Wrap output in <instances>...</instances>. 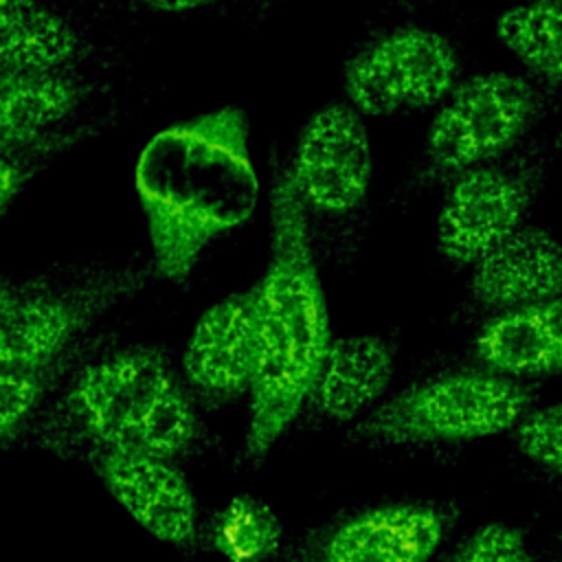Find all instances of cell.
Masks as SVG:
<instances>
[{
	"label": "cell",
	"mask_w": 562,
	"mask_h": 562,
	"mask_svg": "<svg viewBox=\"0 0 562 562\" xmlns=\"http://www.w3.org/2000/svg\"><path fill=\"white\" fill-rule=\"evenodd\" d=\"M437 562H540L518 527L485 522L465 533Z\"/></svg>",
	"instance_id": "22"
},
{
	"label": "cell",
	"mask_w": 562,
	"mask_h": 562,
	"mask_svg": "<svg viewBox=\"0 0 562 562\" xmlns=\"http://www.w3.org/2000/svg\"><path fill=\"white\" fill-rule=\"evenodd\" d=\"M555 140L538 132L505 156L463 171L443 187L435 248L441 266L472 268L529 222L544 189Z\"/></svg>",
	"instance_id": "7"
},
{
	"label": "cell",
	"mask_w": 562,
	"mask_h": 562,
	"mask_svg": "<svg viewBox=\"0 0 562 562\" xmlns=\"http://www.w3.org/2000/svg\"><path fill=\"white\" fill-rule=\"evenodd\" d=\"M288 173L307 217H347L373 184V149L364 116L347 101H327L301 125Z\"/></svg>",
	"instance_id": "11"
},
{
	"label": "cell",
	"mask_w": 562,
	"mask_h": 562,
	"mask_svg": "<svg viewBox=\"0 0 562 562\" xmlns=\"http://www.w3.org/2000/svg\"><path fill=\"white\" fill-rule=\"evenodd\" d=\"M97 92V83L77 70H0L2 211L31 178L37 160L90 132V125H79V116L88 112Z\"/></svg>",
	"instance_id": "10"
},
{
	"label": "cell",
	"mask_w": 562,
	"mask_h": 562,
	"mask_svg": "<svg viewBox=\"0 0 562 562\" xmlns=\"http://www.w3.org/2000/svg\"><path fill=\"white\" fill-rule=\"evenodd\" d=\"M562 112V86L527 72L465 77L430 119L402 195L446 187L468 169L516 149Z\"/></svg>",
	"instance_id": "4"
},
{
	"label": "cell",
	"mask_w": 562,
	"mask_h": 562,
	"mask_svg": "<svg viewBox=\"0 0 562 562\" xmlns=\"http://www.w3.org/2000/svg\"><path fill=\"white\" fill-rule=\"evenodd\" d=\"M209 544L226 562H272L285 547L283 525L263 501L237 494L211 516Z\"/></svg>",
	"instance_id": "20"
},
{
	"label": "cell",
	"mask_w": 562,
	"mask_h": 562,
	"mask_svg": "<svg viewBox=\"0 0 562 562\" xmlns=\"http://www.w3.org/2000/svg\"><path fill=\"white\" fill-rule=\"evenodd\" d=\"M536 391L472 364L441 371L389 395L342 432L345 443L371 450L452 446L512 432L533 408Z\"/></svg>",
	"instance_id": "5"
},
{
	"label": "cell",
	"mask_w": 562,
	"mask_h": 562,
	"mask_svg": "<svg viewBox=\"0 0 562 562\" xmlns=\"http://www.w3.org/2000/svg\"><path fill=\"white\" fill-rule=\"evenodd\" d=\"M134 182L156 274L187 285L202 252L257 209L246 114L228 105L165 127L143 147Z\"/></svg>",
	"instance_id": "3"
},
{
	"label": "cell",
	"mask_w": 562,
	"mask_h": 562,
	"mask_svg": "<svg viewBox=\"0 0 562 562\" xmlns=\"http://www.w3.org/2000/svg\"><path fill=\"white\" fill-rule=\"evenodd\" d=\"M209 446L202 411L173 369L169 349L130 342L88 360L13 450L83 463L112 452L187 463Z\"/></svg>",
	"instance_id": "1"
},
{
	"label": "cell",
	"mask_w": 562,
	"mask_h": 562,
	"mask_svg": "<svg viewBox=\"0 0 562 562\" xmlns=\"http://www.w3.org/2000/svg\"><path fill=\"white\" fill-rule=\"evenodd\" d=\"M255 373V285L239 288L195 321L180 378L200 411H222L250 393Z\"/></svg>",
	"instance_id": "14"
},
{
	"label": "cell",
	"mask_w": 562,
	"mask_h": 562,
	"mask_svg": "<svg viewBox=\"0 0 562 562\" xmlns=\"http://www.w3.org/2000/svg\"><path fill=\"white\" fill-rule=\"evenodd\" d=\"M88 465L110 496L156 540L187 555H195L209 544V520L180 463L112 452Z\"/></svg>",
	"instance_id": "13"
},
{
	"label": "cell",
	"mask_w": 562,
	"mask_h": 562,
	"mask_svg": "<svg viewBox=\"0 0 562 562\" xmlns=\"http://www.w3.org/2000/svg\"><path fill=\"white\" fill-rule=\"evenodd\" d=\"M395 362L393 334L331 336L299 422L314 430L353 426L386 400Z\"/></svg>",
	"instance_id": "15"
},
{
	"label": "cell",
	"mask_w": 562,
	"mask_h": 562,
	"mask_svg": "<svg viewBox=\"0 0 562 562\" xmlns=\"http://www.w3.org/2000/svg\"><path fill=\"white\" fill-rule=\"evenodd\" d=\"M547 558H549V562H562V531L553 536Z\"/></svg>",
	"instance_id": "24"
},
{
	"label": "cell",
	"mask_w": 562,
	"mask_h": 562,
	"mask_svg": "<svg viewBox=\"0 0 562 562\" xmlns=\"http://www.w3.org/2000/svg\"><path fill=\"white\" fill-rule=\"evenodd\" d=\"M459 507L446 501H384L334 516L285 542L272 562H430Z\"/></svg>",
	"instance_id": "9"
},
{
	"label": "cell",
	"mask_w": 562,
	"mask_h": 562,
	"mask_svg": "<svg viewBox=\"0 0 562 562\" xmlns=\"http://www.w3.org/2000/svg\"><path fill=\"white\" fill-rule=\"evenodd\" d=\"M114 336L97 331L57 356L35 367L0 369V443L13 450L37 413L68 384V380L94 356L110 349Z\"/></svg>",
	"instance_id": "18"
},
{
	"label": "cell",
	"mask_w": 562,
	"mask_h": 562,
	"mask_svg": "<svg viewBox=\"0 0 562 562\" xmlns=\"http://www.w3.org/2000/svg\"><path fill=\"white\" fill-rule=\"evenodd\" d=\"M90 57L81 31L40 0H0V70L68 72Z\"/></svg>",
	"instance_id": "17"
},
{
	"label": "cell",
	"mask_w": 562,
	"mask_h": 562,
	"mask_svg": "<svg viewBox=\"0 0 562 562\" xmlns=\"http://www.w3.org/2000/svg\"><path fill=\"white\" fill-rule=\"evenodd\" d=\"M496 42L527 75L562 86V0H522L492 24Z\"/></svg>",
	"instance_id": "19"
},
{
	"label": "cell",
	"mask_w": 562,
	"mask_h": 562,
	"mask_svg": "<svg viewBox=\"0 0 562 562\" xmlns=\"http://www.w3.org/2000/svg\"><path fill=\"white\" fill-rule=\"evenodd\" d=\"M461 59L439 31L393 26L360 46L342 68L345 99L362 116L439 108L457 88Z\"/></svg>",
	"instance_id": "8"
},
{
	"label": "cell",
	"mask_w": 562,
	"mask_h": 562,
	"mask_svg": "<svg viewBox=\"0 0 562 562\" xmlns=\"http://www.w3.org/2000/svg\"><path fill=\"white\" fill-rule=\"evenodd\" d=\"M562 296V239L527 222L487 250L472 268L450 312L454 327Z\"/></svg>",
	"instance_id": "12"
},
{
	"label": "cell",
	"mask_w": 562,
	"mask_h": 562,
	"mask_svg": "<svg viewBox=\"0 0 562 562\" xmlns=\"http://www.w3.org/2000/svg\"><path fill=\"white\" fill-rule=\"evenodd\" d=\"M226 0H136L147 11L162 13V15H182V13H193L200 9H209L215 4H222Z\"/></svg>",
	"instance_id": "23"
},
{
	"label": "cell",
	"mask_w": 562,
	"mask_h": 562,
	"mask_svg": "<svg viewBox=\"0 0 562 562\" xmlns=\"http://www.w3.org/2000/svg\"><path fill=\"white\" fill-rule=\"evenodd\" d=\"M514 448L547 472H562V400L533 406L512 430Z\"/></svg>",
	"instance_id": "21"
},
{
	"label": "cell",
	"mask_w": 562,
	"mask_h": 562,
	"mask_svg": "<svg viewBox=\"0 0 562 562\" xmlns=\"http://www.w3.org/2000/svg\"><path fill=\"white\" fill-rule=\"evenodd\" d=\"M465 358L472 367L522 382L562 373V296L479 323Z\"/></svg>",
	"instance_id": "16"
},
{
	"label": "cell",
	"mask_w": 562,
	"mask_h": 562,
	"mask_svg": "<svg viewBox=\"0 0 562 562\" xmlns=\"http://www.w3.org/2000/svg\"><path fill=\"white\" fill-rule=\"evenodd\" d=\"M268 261L255 283V373L248 424L235 463L257 470L296 426L331 340L327 303L312 250L310 217L288 162L270 160Z\"/></svg>",
	"instance_id": "2"
},
{
	"label": "cell",
	"mask_w": 562,
	"mask_h": 562,
	"mask_svg": "<svg viewBox=\"0 0 562 562\" xmlns=\"http://www.w3.org/2000/svg\"><path fill=\"white\" fill-rule=\"evenodd\" d=\"M154 263L70 261L0 285V369L55 360L90 336L94 323L143 292Z\"/></svg>",
	"instance_id": "6"
}]
</instances>
